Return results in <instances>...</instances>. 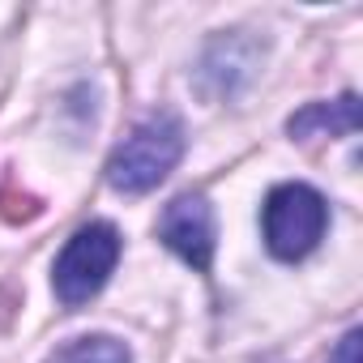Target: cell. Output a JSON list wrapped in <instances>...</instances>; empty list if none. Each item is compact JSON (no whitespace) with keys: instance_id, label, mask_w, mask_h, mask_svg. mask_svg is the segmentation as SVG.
Listing matches in <instances>:
<instances>
[{"instance_id":"obj_1","label":"cell","mask_w":363,"mask_h":363,"mask_svg":"<svg viewBox=\"0 0 363 363\" xmlns=\"http://www.w3.org/2000/svg\"><path fill=\"white\" fill-rule=\"evenodd\" d=\"M184 154V124L171 111H158L150 120H141L111 154L107 162V179L120 193H150L171 175V167Z\"/></svg>"},{"instance_id":"obj_2","label":"cell","mask_w":363,"mask_h":363,"mask_svg":"<svg viewBox=\"0 0 363 363\" xmlns=\"http://www.w3.org/2000/svg\"><path fill=\"white\" fill-rule=\"evenodd\" d=\"M325 197L308 184H278L265 197V244L278 261H303L325 235Z\"/></svg>"},{"instance_id":"obj_3","label":"cell","mask_w":363,"mask_h":363,"mask_svg":"<svg viewBox=\"0 0 363 363\" xmlns=\"http://www.w3.org/2000/svg\"><path fill=\"white\" fill-rule=\"evenodd\" d=\"M116 261H120V231H116L111 223H90V227H82V231L65 244V252H60V261H56V278H52V282H56L60 303H69V308L90 303V299L103 291V282L111 278Z\"/></svg>"},{"instance_id":"obj_4","label":"cell","mask_w":363,"mask_h":363,"mask_svg":"<svg viewBox=\"0 0 363 363\" xmlns=\"http://www.w3.org/2000/svg\"><path fill=\"white\" fill-rule=\"evenodd\" d=\"M158 235L162 244L175 252V257H184L193 269H210L214 261V214L206 206V197H175L167 210H162V223H158Z\"/></svg>"},{"instance_id":"obj_5","label":"cell","mask_w":363,"mask_h":363,"mask_svg":"<svg viewBox=\"0 0 363 363\" xmlns=\"http://www.w3.org/2000/svg\"><path fill=\"white\" fill-rule=\"evenodd\" d=\"M295 137H320V133H354L359 128V99L354 94H342L337 103H312L303 107L299 116H291L286 124Z\"/></svg>"},{"instance_id":"obj_6","label":"cell","mask_w":363,"mask_h":363,"mask_svg":"<svg viewBox=\"0 0 363 363\" xmlns=\"http://www.w3.org/2000/svg\"><path fill=\"white\" fill-rule=\"evenodd\" d=\"M48 363H133L128 359V346L107 337V333H94V337H73L65 342Z\"/></svg>"},{"instance_id":"obj_7","label":"cell","mask_w":363,"mask_h":363,"mask_svg":"<svg viewBox=\"0 0 363 363\" xmlns=\"http://www.w3.org/2000/svg\"><path fill=\"white\" fill-rule=\"evenodd\" d=\"M329 363H359V333H354V329L337 342V350L329 354Z\"/></svg>"}]
</instances>
